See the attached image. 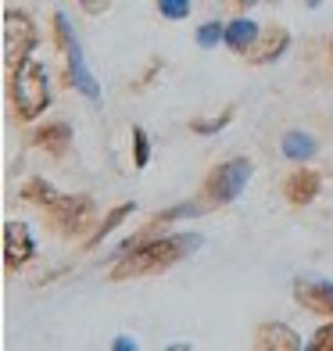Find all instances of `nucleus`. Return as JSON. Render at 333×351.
I'll use <instances>...</instances> for the list:
<instances>
[{"instance_id":"f257e3e1","label":"nucleus","mask_w":333,"mask_h":351,"mask_svg":"<svg viewBox=\"0 0 333 351\" xmlns=\"http://www.w3.org/2000/svg\"><path fill=\"white\" fill-rule=\"evenodd\" d=\"M204 244L201 233H176V237H162L151 241L147 247H133L122 254V262L115 265V280H130V276H147V273H162V269L176 265L180 258L194 254Z\"/></svg>"},{"instance_id":"f03ea898","label":"nucleus","mask_w":333,"mask_h":351,"mask_svg":"<svg viewBox=\"0 0 333 351\" xmlns=\"http://www.w3.org/2000/svg\"><path fill=\"white\" fill-rule=\"evenodd\" d=\"M51 104V83H47V69L40 61H22L14 69V108L18 119H36L40 111Z\"/></svg>"},{"instance_id":"7ed1b4c3","label":"nucleus","mask_w":333,"mask_h":351,"mask_svg":"<svg viewBox=\"0 0 333 351\" xmlns=\"http://www.w3.org/2000/svg\"><path fill=\"white\" fill-rule=\"evenodd\" d=\"M54 22H58V33H61V40H65L69 72H72V83H75V90L83 93V97H90V101H101V86H97V79H93V72H90V65H86V58H83V47H79V40L72 36L69 19H65V14H58Z\"/></svg>"},{"instance_id":"20e7f679","label":"nucleus","mask_w":333,"mask_h":351,"mask_svg":"<svg viewBox=\"0 0 333 351\" xmlns=\"http://www.w3.org/2000/svg\"><path fill=\"white\" fill-rule=\"evenodd\" d=\"M251 180V162L247 158H230L226 165H219L215 176L208 180V194L215 204H230L244 194V186Z\"/></svg>"},{"instance_id":"39448f33","label":"nucleus","mask_w":333,"mask_h":351,"mask_svg":"<svg viewBox=\"0 0 333 351\" xmlns=\"http://www.w3.org/2000/svg\"><path fill=\"white\" fill-rule=\"evenodd\" d=\"M36 47V25L22 11H4V58L14 69L29 61V51Z\"/></svg>"},{"instance_id":"423d86ee","label":"nucleus","mask_w":333,"mask_h":351,"mask_svg":"<svg viewBox=\"0 0 333 351\" xmlns=\"http://www.w3.org/2000/svg\"><path fill=\"white\" fill-rule=\"evenodd\" d=\"M47 208L54 212L58 226L65 233H79L90 222V212H93V201L90 197H54Z\"/></svg>"},{"instance_id":"0eeeda50","label":"nucleus","mask_w":333,"mask_h":351,"mask_svg":"<svg viewBox=\"0 0 333 351\" xmlns=\"http://www.w3.org/2000/svg\"><path fill=\"white\" fill-rule=\"evenodd\" d=\"M33 233H29L25 222H4V258L8 265H25L29 258H33Z\"/></svg>"},{"instance_id":"6e6552de","label":"nucleus","mask_w":333,"mask_h":351,"mask_svg":"<svg viewBox=\"0 0 333 351\" xmlns=\"http://www.w3.org/2000/svg\"><path fill=\"white\" fill-rule=\"evenodd\" d=\"M294 298L308 312L333 315V283H326V280H294Z\"/></svg>"},{"instance_id":"1a4fd4ad","label":"nucleus","mask_w":333,"mask_h":351,"mask_svg":"<svg viewBox=\"0 0 333 351\" xmlns=\"http://www.w3.org/2000/svg\"><path fill=\"white\" fill-rule=\"evenodd\" d=\"M262 351H297L301 348V337L291 330V326H283V323H265L258 330V341H255Z\"/></svg>"},{"instance_id":"9d476101","label":"nucleus","mask_w":333,"mask_h":351,"mask_svg":"<svg viewBox=\"0 0 333 351\" xmlns=\"http://www.w3.org/2000/svg\"><path fill=\"white\" fill-rule=\"evenodd\" d=\"M315 194H319V176H315V172L301 169V172H294V176H291V183H287V197H291L294 204H308Z\"/></svg>"},{"instance_id":"9b49d317","label":"nucleus","mask_w":333,"mask_h":351,"mask_svg":"<svg viewBox=\"0 0 333 351\" xmlns=\"http://www.w3.org/2000/svg\"><path fill=\"white\" fill-rule=\"evenodd\" d=\"M69 140H72V130L65 122H54V125H47V130L36 133V143L40 147H47L51 154H65L69 151Z\"/></svg>"},{"instance_id":"f8f14e48","label":"nucleus","mask_w":333,"mask_h":351,"mask_svg":"<svg viewBox=\"0 0 333 351\" xmlns=\"http://www.w3.org/2000/svg\"><path fill=\"white\" fill-rule=\"evenodd\" d=\"M319 151L315 147V140L308 136V133H297V130H291L287 136H283V154L291 158V162H308V158Z\"/></svg>"},{"instance_id":"ddd939ff","label":"nucleus","mask_w":333,"mask_h":351,"mask_svg":"<svg viewBox=\"0 0 333 351\" xmlns=\"http://www.w3.org/2000/svg\"><path fill=\"white\" fill-rule=\"evenodd\" d=\"M258 40V25L251 22V19H241V22H230L226 29V43L233 47V51H247L251 43Z\"/></svg>"},{"instance_id":"4468645a","label":"nucleus","mask_w":333,"mask_h":351,"mask_svg":"<svg viewBox=\"0 0 333 351\" xmlns=\"http://www.w3.org/2000/svg\"><path fill=\"white\" fill-rule=\"evenodd\" d=\"M287 43H291V36L283 33V29H273V33H269V40H265L262 47H255L251 61H273V58H280L283 51H287Z\"/></svg>"},{"instance_id":"2eb2a0df","label":"nucleus","mask_w":333,"mask_h":351,"mask_svg":"<svg viewBox=\"0 0 333 351\" xmlns=\"http://www.w3.org/2000/svg\"><path fill=\"white\" fill-rule=\"evenodd\" d=\"M125 215H133V204H119V208H115V212H111V215H108V219L101 222V226H97V233H93V237H90V247H93V244H101V241H104V237H108L111 230H115V226H119V222H122Z\"/></svg>"},{"instance_id":"dca6fc26","label":"nucleus","mask_w":333,"mask_h":351,"mask_svg":"<svg viewBox=\"0 0 333 351\" xmlns=\"http://www.w3.org/2000/svg\"><path fill=\"white\" fill-rule=\"evenodd\" d=\"M133 154H136V169H144L151 162V143L144 130H133Z\"/></svg>"},{"instance_id":"f3484780","label":"nucleus","mask_w":333,"mask_h":351,"mask_svg":"<svg viewBox=\"0 0 333 351\" xmlns=\"http://www.w3.org/2000/svg\"><path fill=\"white\" fill-rule=\"evenodd\" d=\"M219 40H226V29H222L219 22H208V25L197 29V43H201V47H215Z\"/></svg>"},{"instance_id":"a211bd4d","label":"nucleus","mask_w":333,"mask_h":351,"mask_svg":"<svg viewBox=\"0 0 333 351\" xmlns=\"http://www.w3.org/2000/svg\"><path fill=\"white\" fill-rule=\"evenodd\" d=\"M158 11L165 19H186L190 14V0H158Z\"/></svg>"},{"instance_id":"6ab92c4d","label":"nucleus","mask_w":333,"mask_h":351,"mask_svg":"<svg viewBox=\"0 0 333 351\" xmlns=\"http://www.w3.org/2000/svg\"><path fill=\"white\" fill-rule=\"evenodd\" d=\"M25 197H36V201H43V204H51L58 194H54V186H47V183H40V180H33L25 186Z\"/></svg>"},{"instance_id":"aec40b11","label":"nucleus","mask_w":333,"mask_h":351,"mask_svg":"<svg viewBox=\"0 0 333 351\" xmlns=\"http://www.w3.org/2000/svg\"><path fill=\"white\" fill-rule=\"evenodd\" d=\"M308 348H312V351H333V326H323Z\"/></svg>"},{"instance_id":"412c9836","label":"nucleus","mask_w":333,"mask_h":351,"mask_svg":"<svg viewBox=\"0 0 333 351\" xmlns=\"http://www.w3.org/2000/svg\"><path fill=\"white\" fill-rule=\"evenodd\" d=\"M230 119H233V115L226 111V115H219V119H212V122H194V133H219Z\"/></svg>"},{"instance_id":"4be33fe9","label":"nucleus","mask_w":333,"mask_h":351,"mask_svg":"<svg viewBox=\"0 0 333 351\" xmlns=\"http://www.w3.org/2000/svg\"><path fill=\"white\" fill-rule=\"evenodd\" d=\"M79 4H83L90 14H104V11L111 8V0H79Z\"/></svg>"},{"instance_id":"5701e85b","label":"nucleus","mask_w":333,"mask_h":351,"mask_svg":"<svg viewBox=\"0 0 333 351\" xmlns=\"http://www.w3.org/2000/svg\"><path fill=\"white\" fill-rule=\"evenodd\" d=\"M111 348H115V351H133V348H136V341H130V337H119Z\"/></svg>"},{"instance_id":"b1692460","label":"nucleus","mask_w":333,"mask_h":351,"mask_svg":"<svg viewBox=\"0 0 333 351\" xmlns=\"http://www.w3.org/2000/svg\"><path fill=\"white\" fill-rule=\"evenodd\" d=\"M236 4H241V8H251V4H258V0H236Z\"/></svg>"},{"instance_id":"393cba45","label":"nucleus","mask_w":333,"mask_h":351,"mask_svg":"<svg viewBox=\"0 0 333 351\" xmlns=\"http://www.w3.org/2000/svg\"><path fill=\"white\" fill-rule=\"evenodd\" d=\"M323 4V0H308V8H319Z\"/></svg>"}]
</instances>
